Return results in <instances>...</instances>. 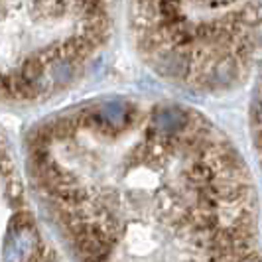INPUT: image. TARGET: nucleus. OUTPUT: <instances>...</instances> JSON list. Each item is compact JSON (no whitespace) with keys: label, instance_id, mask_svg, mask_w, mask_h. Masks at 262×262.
<instances>
[{"label":"nucleus","instance_id":"7ed1b4c3","mask_svg":"<svg viewBox=\"0 0 262 262\" xmlns=\"http://www.w3.org/2000/svg\"><path fill=\"white\" fill-rule=\"evenodd\" d=\"M115 0H0V99L67 87L106 43Z\"/></svg>","mask_w":262,"mask_h":262},{"label":"nucleus","instance_id":"f257e3e1","mask_svg":"<svg viewBox=\"0 0 262 262\" xmlns=\"http://www.w3.org/2000/svg\"><path fill=\"white\" fill-rule=\"evenodd\" d=\"M34 178L87 260H258V205L245 160L178 103L97 101L48 120Z\"/></svg>","mask_w":262,"mask_h":262},{"label":"nucleus","instance_id":"f03ea898","mask_svg":"<svg viewBox=\"0 0 262 262\" xmlns=\"http://www.w3.org/2000/svg\"><path fill=\"white\" fill-rule=\"evenodd\" d=\"M130 30L158 75L191 91H225L256 66L260 0H130Z\"/></svg>","mask_w":262,"mask_h":262}]
</instances>
